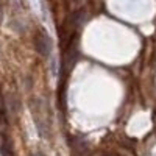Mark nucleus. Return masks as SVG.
<instances>
[{
  "mask_svg": "<svg viewBox=\"0 0 156 156\" xmlns=\"http://www.w3.org/2000/svg\"><path fill=\"white\" fill-rule=\"evenodd\" d=\"M36 48H37L39 53H41L42 56H45V58L50 55V51H51V41H50V37L45 33L39 34L36 37Z\"/></svg>",
  "mask_w": 156,
  "mask_h": 156,
  "instance_id": "f257e3e1",
  "label": "nucleus"
},
{
  "mask_svg": "<svg viewBox=\"0 0 156 156\" xmlns=\"http://www.w3.org/2000/svg\"><path fill=\"white\" fill-rule=\"evenodd\" d=\"M30 156H44V154H42L41 151H34V153H31Z\"/></svg>",
  "mask_w": 156,
  "mask_h": 156,
  "instance_id": "f03ea898",
  "label": "nucleus"
}]
</instances>
